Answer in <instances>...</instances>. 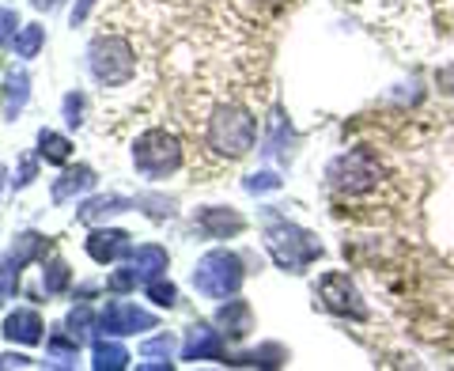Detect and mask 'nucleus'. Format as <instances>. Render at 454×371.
<instances>
[{
    "instance_id": "nucleus-1",
    "label": "nucleus",
    "mask_w": 454,
    "mask_h": 371,
    "mask_svg": "<svg viewBox=\"0 0 454 371\" xmlns=\"http://www.w3.org/2000/svg\"><path fill=\"white\" fill-rule=\"evenodd\" d=\"M208 148L223 155V160H243V155L254 148L258 140V122L254 114L239 103H220L208 114V130H205Z\"/></svg>"
},
{
    "instance_id": "nucleus-2",
    "label": "nucleus",
    "mask_w": 454,
    "mask_h": 371,
    "mask_svg": "<svg viewBox=\"0 0 454 371\" xmlns=\"http://www.w3.org/2000/svg\"><path fill=\"white\" fill-rule=\"evenodd\" d=\"M265 247L273 254V262L288 273H303L310 262L322 258V242L303 232L300 224L277 217V212H265Z\"/></svg>"
},
{
    "instance_id": "nucleus-3",
    "label": "nucleus",
    "mask_w": 454,
    "mask_h": 371,
    "mask_svg": "<svg viewBox=\"0 0 454 371\" xmlns=\"http://www.w3.org/2000/svg\"><path fill=\"white\" fill-rule=\"evenodd\" d=\"M88 73L103 88H121L137 76V53L129 46V38L121 35H98L88 46Z\"/></svg>"
},
{
    "instance_id": "nucleus-4",
    "label": "nucleus",
    "mask_w": 454,
    "mask_h": 371,
    "mask_svg": "<svg viewBox=\"0 0 454 371\" xmlns=\"http://www.w3.org/2000/svg\"><path fill=\"white\" fill-rule=\"evenodd\" d=\"M133 167L140 178H167L182 167V140L167 130H145L133 140Z\"/></svg>"
},
{
    "instance_id": "nucleus-5",
    "label": "nucleus",
    "mask_w": 454,
    "mask_h": 371,
    "mask_svg": "<svg viewBox=\"0 0 454 371\" xmlns=\"http://www.w3.org/2000/svg\"><path fill=\"white\" fill-rule=\"evenodd\" d=\"M243 258L235 250H208L193 269V288L205 299H227L243 288Z\"/></svg>"
},
{
    "instance_id": "nucleus-6",
    "label": "nucleus",
    "mask_w": 454,
    "mask_h": 371,
    "mask_svg": "<svg viewBox=\"0 0 454 371\" xmlns=\"http://www.w3.org/2000/svg\"><path fill=\"white\" fill-rule=\"evenodd\" d=\"M379 160L367 148H356V152H345V155H337V160L330 163V170H325V178H330V186L337 193H348V197H356V193H367V190H375L379 186Z\"/></svg>"
},
{
    "instance_id": "nucleus-7",
    "label": "nucleus",
    "mask_w": 454,
    "mask_h": 371,
    "mask_svg": "<svg viewBox=\"0 0 454 371\" xmlns=\"http://www.w3.org/2000/svg\"><path fill=\"white\" fill-rule=\"evenodd\" d=\"M95 326L110 337H129V334H145V330H155L160 319L152 311L137 307V304H125V299H110V304L95 315Z\"/></svg>"
},
{
    "instance_id": "nucleus-8",
    "label": "nucleus",
    "mask_w": 454,
    "mask_h": 371,
    "mask_svg": "<svg viewBox=\"0 0 454 371\" xmlns=\"http://www.w3.org/2000/svg\"><path fill=\"white\" fill-rule=\"evenodd\" d=\"M318 296L333 315H345V319H356V322L367 319V307H364V299L356 292V284L348 280V273H325L318 280Z\"/></svg>"
},
{
    "instance_id": "nucleus-9",
    "label": "nucleus",
    "mask_w": 454,
    "mask_h": 371,
    "mask_svg": "<svg viewBox=\"0 0 454 371\" xmlns=\"http://www.w3.org/2000/svg\"><path fill=\"white\" fill-rule=\"evenodd\" d=\"M83 250H88V258L95 265H114L133 254V239H129V232H121V227H95V232L83 239Z\"/></svg>"
},
{
    "instance_id": "nucleus-10",
    "label": "nucleus",
    "mask_w": 454,
    "mask_h": 371,
    "mask_svg": "<svg viewBox=\"0 0 454 371\" xmlns=\"http://www.w3.org/2000/svg\"><path fill=\"white\" fill-rule=\"evenodd\" d=\"M0 334H4L12 345H38V341L46 337V322H42L35 307H16L0 322Z\"/></svg>"
},
{
    "instance_id": "nucleus-11",
    "label": "nucleus",
    "mask_w": 454,
    "mask_h": 371,
    "mask_svg": "<svg viewBox=\"0 0 454 371\" xmlns=\"http://www.w3.org/2000/svg\"><path fill=\"white\" fill-rule=\"evenodd\" d=\"M182 360H223V337L220 330H212L205 322H193L186 330V341H182Z\"/></svg>"
},
{
    "instance_id": "nucleus-12",
    "label": "nucleus",
    "mask_w": 454,
    "mask_h": 371,
    "mask_svg": "<svg viewBox=\"0 0 454 371\" xmlns=\"http://www.w3.org/2000/svg\"><path fill=\"white\" fill-rule=\"evenodd\" d=\"M95 182H98V178H95V170H91L88 163H76V167L65 163L61 178H53V186H50V197H53V205L76 201V197H83V193L95 190Z\"/></svg>"
},
{
    "instance_id": "nucleus-13",
    "label": "nucleus",
    "mask_w": 454,
    "mask_h": 371,
    "mask_svg": "<svg viewBox=\"0 0 454 371\" xmlns=\"http://www.w3.org/2000/svg\"><path fill=\"white\" fill-rule=\"evenodd\" d=\"M27 103H31V73L8 68L4 83H0V110H4V122H16Z\"/></svg>"
},
{
    "instance_id": "nucleus-14",
    "label": "nucleus",
    "mask_w": 454,
    "mask_h": 371,
    "mask_svg": "<svg viewBox=\"0 0 454 371\" xmlns=\"http://www.w3.org/2000/svg\"><path fill=\"white\" fill-rule=\"evenodd\" d=\"M193 227L201 232L205 239H227V235H239L247 227V220L239 217L235 209H201L197 212V220H193Z\"/></svg>"
},
{
    "instance_id": "nucleus-15",
    "label": "nucleus",
    "mask_w": 454,
    "mask_h": 371,
    "mask_svg": "<svg viewBox=\"0 0 454 371\" xmlns=\"http://www.w3.org/2000/svg\"><path fill=\"white\" fill-rule=\"evenodd\" d=\"M137 209L133 197H121V193H98V197H88L80 209H76V220L80 224H103L106 217H118V212H129Z\"/></svg>"
},
{
    "instance_id": "nucleus-16",
    "label": "nucleus",
    "mask_w": 454,
    "mask_h": 371,
    "mask_svg": "<svg viewBox=\"0 0 454 371\" xmlns=\"http://www.w3.org/2000/svg\"><path fill=\"white\" fill-rule=\"evenodd\" d=\"M129 265H133V273L140 284H148L155 277H163L167 273V265H170V254L163 247H155V242H145V247H137L129 254Z\"/></svg>"
},
{
    "instance_id": "nucleus-17",
    "label": "nucleus",
    "mask_w": 454,
    "mask_h": 371,
    "mask_svg": "<svg viewBox=\"0 0 454 371\" xmlns=\"http://www.w3.org/2000/svg\"><path fill=\"white\" fill-rule=\"evenodd\" d=\"M216 322L223 326V334L231 341H243L254 330V311L247 299H227V304L216 311Z\"/></svg>"
},
{
    "instance_id": "nucleus-18",
    "label": "nucleus",
    "mask_w": 454,
    "mask_h": 371,
    "mask_svg": "<svg viewBox=\"0 0 454 371\" xmlns=\"http://www.w3.org/2000/svg\"><path fill=\"white\" fill-rule=\"evenodd\" d=\"M50 254V235H42V232H20L16 239H12V247H8V258L16 262L20 269H27L31 262H42Z\"/></svg>"
},
{
    "instance_id": "nucleus-19",
    "label": "nucleus",
    "mask_w": 454,
    "mask_h": 371,
    "mask_svg": "<svg viewBox=\"0 0 454 371\" xmlns=\"http://www.w3.org/2000/svg\"><path fill=\"white\" fill-rule=\"evenodd\" d=\"M38 160L50 167H65L73 160V140L57 130H38Z\"/></svg>"
},
{
    "instance_id": "nucleus-20",
    "label": "nucleus",
    "mask_w": 454,
    "mask_h": 371,
    "mask_svg": "<svg viewBox=\"0 0 454 371\" xmlns=\"http://www.w3.org/2000/svg\"><path fill=\"white\" fill-rule=\"evenodd\" d=\"M73 288V269L65 258H42V292L46 296H65Z\"/></svg>"
},
{
    "instance_id": "nucleus-21",
    "label": "nucleus",
    "mask_w": 454,
    "mask_h": 371,
    "mask_svg": "<svg viewBox=\"0 0 454 371\" xmlns=\"http://www.w3.org/2000/svg\"><path fill=\"white\" fill-rule=\"evenodd\" d=\"M129 349L118 345V341H95V349H91V367L95 371H121V367H129Z\"/></svg>"
},
{
    "instance_id": "nucleus-22",
    "label": "nucleus",
    "mask_w": 454,
    "mask_h": 371,
    "mask_svg": "<svg viewBox=\"0 0 454 371\" xmlns=\"http://www.w3.org/2000/svg\"><path fill=\"white\" fill-rule=\"evenodd\" d=\"M42 46H46V27H38V23H23L20 31H16V38H12V53L16 57H23V61H31V57H38L42 53Z\"/></svg>"
},
{
    "instance_id": "nucleus-23",
    "label": "nucleus",
    "mask_w": 454,
    "mask_h": 371,
    "mask_svg": "<svg viewBox=\"0 0 454 371\" xmlns=\"http://www.w3.org/2000/svg\"><path fill=\"white\" fill-rule=\"evenodd\" d=\"M46 356L57 364H76L80 360V341L65 330V326H57V330L46 337Z\"/></svg>"
},
{
    "instance_id": "nucleus-24",
    "label": "nucleus",
    "mask_w": 454,
    "mask_h": 371,
    "mask_svg": "<svg viewBox=\"0 0 454 371\" xmlns=\"http://www.w3.org/2000/svg\"><path fill=\"white\" fill-rule=\"evenodd\" d=\"M65 330L73 334L76 341L91 337V330H95V315H91V307H88V304H80V307H73V311H68V319H65Z\"/></svg>"
},
{
    "instance_id": "nucleus-25",
    "label": "nucleus",
    "mask_w": 454,
    "mask_h": 371,
    "mask_svg": "<svg viewBox=\"0 0 454 371\" xmlns=\"http://www.w3.org/2000/svg\"><path fill=\"white\" fill-rule=\"evenodd\" d=\"M133 205L145 209L152 220H170L175 217V201H170V197H160V193H140V197H133Z\"/></svg>"
},
{
    "instance_id": "nucleus-26",
    "label": "nucleus",
    "mask_w": 454,
    "mask_h": 371,
    "mask_svg": "<svg viewBox=\"0 0 454 371\" xmlns=\"http://www.w3.org/2000/svg\"><path fill=\"white\" fill-rule=\"evenodd\" d=\"M20 277H23V269L12 262V258L0 262V307H8V299H16V292H20Z\"/></svg>"
},
{
    "instance_id": "nucleus-27",
    "label": "nucleus",
    "mask_w": 454,
    "mask_h": 371,
    "mask_svg": "<svg viewBox=\"0 0 454 371\" xmlns=\"http://www.w3.org/2000/svg\"><path fill=\"white\" fill-rule=\"evenodd\" d=\"M145 288H148V299H152L155 307H167V311H170V307L178 304V288H175V284H170V280H163V277L148 280Z\"/></svg>"
},
{
    "instance_id": "nucleus-28",
    "label": "nucleus",
    "mask_w": 454,
    "mask_h": 371,
    "mask_svg": "<svg viewBox=\"0 0 454 371\" xmlns=\"http://www.w3.org/2000/svg\"><path fill=\"white\" fill-rule=\"evenodd\" d=\"M83 110H88V95H83V91H68L61 99V114H65V122L73 125V130H80V125H83Z\"/></svg>"
},
{
    "instance_id": "nucleus-29",
    "label": "nucleus",
    "mask_w": 454,
    "mask_h": 371,
    "mask_svg": "<svg viewBox=\"0 0 454 371\" xmlns=\"http://www.w3.org/2000/svg\"><path fill=\"white\" fill-rule=\"evenodd\" d=\"M170 352H175V337H170V334L148 337L145 345H140V356H145V360H167L170 364Z\"/></svg>"
},
{
    "instance_id": "nucleus-30",
    "label": "nucleus",
    "mask_w": 454,
    "mask_h": 371,
    "mask_svg": "<svg viewBox=\"0 0 454 371\" xmlns=\"http://www.w3.org/2000/svg\"><path fill=\"white\" fill-rule=\"evenodd\" d=\"M38 178V155H23V160H20V170H16V178H8V186H12V190H27V186H31Z\"/></svg>"
},
{
    "instance_id": "nucleus-31",
    "label": "nucleus",
    "mask_w": 454,
    "mask_h": 371,
    "mask_svg": "<svg viewBox=\"0 0 454 371\" xmlns=\"http://www.w3.org/2000/svg\"><path fill=\"white\" fill-rule=\"evenodd\" d=\"M20 27H23V23H20V12H12V8L0 4V50L12 46V38H16Z\"/></svg>"
},
{
    "instance_id": "nucleus-32",
    "label": "nucleus",
    "mask_w": 454,
    "mask_h": 371,
    "mask_svg": "<svg viewBox=\"0 0 454 371\" xmlns=\"http://www.w3.org/2000/svg\"><path fill=\"white\" fill-rule=\"evenodd\" d=\"M137 273H133V265L129 269H118V273H110V280H106V288L114 292V296H125V292H133L137 288Z\"/></svg>"
},
{
    "instance_id": "nucleus-33",
    "label": "nucleus",
    "mask_w": 454,
    "mask_h": 371,
    "mask_svg": "<svg viewBox=\"0 0 454 371\" xmlns=\"http://www.w3.org/2000/svg\"><path fill=\"white\" fill-rule=\"evenodd\" d=\"M269 155H284L288 148H284V114H273L269 118Z\"/></svg>"
},
{
    "instance_id": "nucleus-34",
    "label": "nucleus",
    "mask_w": 454,
    "mask_h": 371,
    "mask_svg": "<svg viewBox=\"0 0 454 371\" xmlns=\"http://www.w3.org/2000/svg\"><path fill=\"white\" fill-rule=\"evenodd\" d=\"M277 186H280V178L273 175V170H262V175H250V178H247V190H250V193H262V190H277Z\"/></svg>"
},
{
    "instance_id": "nucleus-35",
    "label": "nucleus",
    "mask_w": 454,
    "mask_h": 371,
    "mask_svg": "<svg viewBox=\"0 0 454 371\" xmlns=\"http://www.w3.org/2000/svg\"><path fill=\"white\" fill-rule=\"evenodd\" d=\"M35 360L27 352H4L0 356V371H8V367H31Z\"/></svg>"
},
{
    "instance_id": "nucleus-36",
    "label": "nucleus",
    "mask_w": 454,
    "mask_h": 371,
    "mask_svg": "<svg viewBox=\"0 0 454 371\" xmlns=\"http://www.w3.org/2000/svg\"><path fill=\"white\" fill-rule=\"evenodd\" d=\"M95 4H98V0H76V8H73V27H80L83 20H88Z\"/></svg>"
},
{
    "instance_id": "nucleus-37",
    "label": "nucleus",
    "mask_w": 454,
    "mask_h": 371,
    "mask_svg": "<svg viewBox=\"0 0 454 371\" xmlns=\"http://www.w3.org/2000/svg\"><path fill=\"white\" fill-rule=\"evenodd\" d=\"M31 8H38V12H53V8H61V0H31Z\"/></svg>"
},
{
    "instance_id": "nucleus-38",
    "label": "nucleus",
    "mask_w": 454,
    "mask_h": 371,
    "mask_svg": "<svg viewBox=\"0 0 454 371\" xmlns=\"http://www.w3.org/2000/svg\"><path fill=\"white\" fill-rule=\"evenodd\" d=\"M4 186H8V167L0 163V197H4Z\"/></svg>"
}]
</instances>
